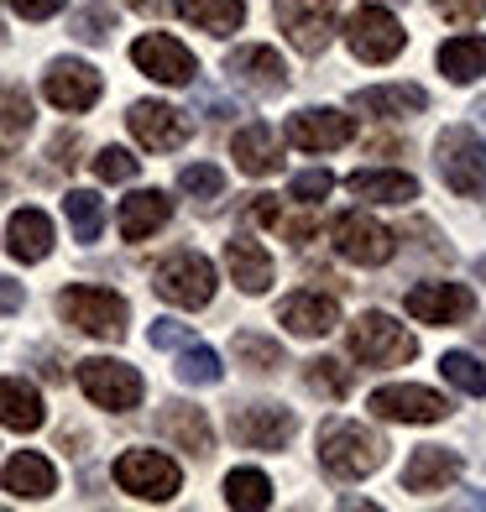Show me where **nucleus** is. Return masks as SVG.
<instances>
[{"label":"nucleus","instance_id":"nucleus-52","mask_svg":"<svg viewBox=\"0 0 486 512\" xmlns=\"http://www.w3.org/2000/svg\"><path fill=\"white\" fill-rule=\"evenodd\" d=\"M476 277H481V283H486V256H481V262H476Z\"/></svg>","mask_w":486,"mask_h":512},{"label":"nucleus","instance_id":"nucleus-23","mask_svg":"<svg viewBox=\"0 0 486 512\" xmlns=\"http://www.w3.org/2000/svg\"><path fill=\"white\" fill-rule=\"evenodd\" d=\"M6 251L27 267L48 262L53 256V220L42 215V209H16V215L6 220Z\"/></svg>","mask_w":486,"mask_h":512},{"label":"nucleus","instance_id":"nucleus-25","mask_svg":"<svg viewBox=\"0 0 486 512\" xmlns=\"http://www.w3.org/2000/svg\"><path fill=\"white\" fill-rule=\"evenodd\" d=\"M168 220H173V199L162 189H136L131 199H121V215H115V225H121L126 241H147Z\"/></svg>","mask_w":486,"mask_h":512},{"label":"nucleus","instance_id":"nucleus-16","mask_svg":"<svg viewBox=\"0 0 486 512\" xmlns=\"http://www.w3.org/2000/svg\"><path fill=\"white\" fill-rule=\"evenodd\" d=\"M403 309L419 324H466L476 314V293L466 283H419L408 288Z\"/></svg>","mask_w":486,"mask_h":512},{"label":"nucleus","instance_id":"nucleus-46","mask_svg":"<svg viewBox=\"0 0 486 512\" xmlns=\"http://www.w3.org/2000/svg\"><path fill=\"white\" fill-rule=\"evenodd\" d=\"M11 11H16L21 21H48V16L63 11V0H11Z\"/></svg>","mask_w":486,"mask_h":512},{"label":"nucleus","instance_id":"nucleus-26","mask_svg":"<svg viewBox=\"0 0 486 512\" xmlns=\"http://www.w3.org/2000/svg\"><path fill=\"white\" fill-rule=\"evenodd\" d=\"M225 267H230V277H236V288L251 293V298L272 288V256L262 251V241H251V236L225 241Z\"/></svg>","mask_w":486,"mask_h":512},{"label":"nucleus","instance_id":"nucleus-32","mask_svg":"<svg viewBox=\"0 0 486 512\" xmlns=\"http://www.w3.org/2000/svg\"><path fill=\"white\" fill-rule=\"evenodd\" d=\"M225 502L236 512H267L272 507V481L262 471H251V465H241V471L225 476Z\"/></svg>","mask_w":486,"mask_h":512},{"label":"nucleus","instance_id":"nucleus-38","mask_svg":"<svg viewBox=\"0 0 486 512\" xmlns=\"http://www.w3.org/2000/svg\"><path fill=\"white\" fill-rule=\"evenodd\" d=\"M439 371H445V382L460 387L466 398H486V366L471 351H445L439 356Z\"/></svg>","mask_w":486,"mask_h":512},{"label":"nucleus","instance_id":"nucleus-14","mask_svg":"<svg viewBox=\"0 0 486 512\" xmlns=\"http://www.w3.org/2000/svg\"><path fill=\"white\" fill-rule=\"evenodd\" d=\"M366 408H372L377 418H387V424H439V418L450 413V403L439 398L434 387H377L372 398H366Z\"/></svg>","mask_w":486,"mask_h":512},{"label":"nucleus","instance_id":"nucleus-29","mask_svg":"<svg viewBox=\"0 0 486 512\" xmlns=\"http://www.w3.org/2000/svg\"><path fill=\"white\" fill-rule=\"evenodd\" d=\"M178 16L183 21H194L199 32H210V37H230V32H241V21H246V0H173Z\"/></svg>","mask_w":486,"mask_h":512},{"label":"nucleus","instance_id":"nucleus-31","mask_svg":"<svg viewBox=\"0 0 486 512\" xmlns=\"http://www.w3.org/2000/svg\"><path fill=\"white\" fill-rule=\"evenodd\" d=\"M434 63L450 84H476L486 74V37H450L445 48L434 53Z\"/></svg>","mask_w":486,"mask_h":512},{"label":"nucleus","instance_id":"nucleus-36","mask_svg":"<svg viewBox=\"0 0 486 512\" xmlns=\"http://www.w3.org/2000/svg\"><path fill=\"white\" fill-rule=\"evenodd\" d=\"M173 371H178V382H183V387H215V382L225 377L220 356L210 351V345H199V340H189V345H183Z\"/></svg>","mask_w":486,"mask_h":512},{"label":"nucleus","instance_id":"nucleus-49","mask_svg":"<svg viewBox=\"0 0 486 512\" xmlns=\"http://www.w3.org/2000/svg\"><path fill=\"white\" fill-rule=\"evenodd\" d=\"M48 152H53V162H58V168H74V162H79V157H74V152H79V136H68V131H63V136H58V142H53Z\"/></svg>","mask_w":486,"mask_h":512},{"label":"nucleus","instance_id":"nucleus-22","mask_svg":"<svg viewBox=\"0 0 486 512\" xmlns=\"http://www.w3.org/2000/svg\"><path fill=\"white\" fill-rule=\"evenodd\" d=\"M0 486H6L11 497H21V502H42V497L58 492V471H53L48 455L16 450V455L6 460V471H0Z\"/></svg>","mask_w":486,"mask_h":512},{"label":"nucleus","instance_id":"nucleus-28","mask_svg":"<svg viewBox=\"0 0 486 512\" xmlns=\"http://www.w3.org/2000/svg\"><path fill=\"white\" fill-rule=\"evenodd\" d=\"M351 194L366 204H408L419 199V178L392 173V168H366V173H351Z\"/></svg>","mask_w":486,"mask_h":512},{"label":"nucleus","instance_id":"nucleus-51","mask_svg":"<svg viewBox=\"0 0 486 512\" xmlns=\"http://www.w3.org/2000/svg\"><path fill=\"white\" fill-rule=\"evenodd\" d=\"M471 115H476V126H481V131H486V95H481V100H476V110H471Z\"/></svg>","mask_w":486,"mask_h":512},{"label":"nucleus","instance_id":"nucleus-40","mask_svg":"<svg viewBox=\"0 0 486 512\" xmlns=\"http://www.w3.org/2000/svg\"><path fill=\"white\" fill-rule=\"evenodd\" d=\"M110 27H115L110 0H84V6L74 11V21H68V32H74L79 42H110Z\"/></svg>","mask_w":486,"mask_h":512},{"label":"nucleus","instance_id":"nucleus-33","mask_svg":"<svg viewBox=\"0 0 486 512\" xmlns=\"http://www.w3.org/2000/svg\"><path fill=\"white\" fill-rule=\"evenodd\" d=\"M63 215H68V225H74V241H100V230H105V204H100V194H89V189H68V199H63Z\"/></svg>","mask_w":486,"mask_h":512},{"label":"nucleus","instance_id":"nucleus-45","mask_svg":"<svg viewBox=\"0 0 486 512\" xmlns=\"http://www.w3.org/2000/svg\"><path fill=\"white\" fill-rule=\"evenodd\" d=\"M434 11L445 21H455V27H471V21L486 16V0H434Z\"/></svg>","mask_w":486,"mask_h":512},{"label":"nucleus","instance_id":"nucleus-18","mask_svg":"<svg viewBox=\"0 0 486 512\" xmlns=\"http://www.w3.org/2000/svg\"><path fill=\"white\" fill-rule=\"evenodd\" d=\"M225 74L246 84L251 95H283L288 89V68L283 58H277L272 48H262V42H246V48H230L225 53Z\"/></svg>","mask_w":486,"mask_h":512},{"label":"nucleus","instance_id":"nucleus-41","mask_svg":"<svg viewBox=\"0 0 486 512\" xmlns=\"http://www.w3.org/2000/svg\"><path fill=\"white\" fill-rule=\"evenodd\" d=\"M178 189L189 194V199H204V204H210V199L225 194V173L215 168V162H189V168L178 173Z\"/></svg>","mask_w":486,"mask_h":512},{"label":"nucleus","instance_id":"nucleus-30","mask_svg":"<svg viewBox=\"0 0 486 512\" xmlns=\"http://www.w3.org/2000/svg\"><path fill=\"white\" fill-rule=\"evenodd\" d=\"M356 110H366V115H419L424 105H429V95L419 84H377V89H356V100H351Z\"/></svg>","mask_w":486,"mask_h":512},{"label":"nucleus","instance_id":"nucleus-39","mask_svg":"<svg viewBox=\"0 0 486 512\" xmlns=\"http://www.w3.org/2000/svg\"><path fill=\"white\" fill-rule=\"evenodd\" d=\"M32 131V100L21 89H0V147L21 142Z\"/></svg>","mask_w":486,"mask_h":512},{"label":"nucleus","instance_id":"nucleus-24","mask_svg":"<svg viewBox=\"0 0 486 512\" xmlns=\"http://www.w3.org/2000/svg\"><path fill=\"white\" fill-rule=\"evenodd\" d=\"M455 476H460V455L439 450V445H419L408 455V465H403V486H408V492H419V497L445 492V486H455Z\"/></svg>","mask_w":486,"mask_h":512},{"label":"nucleus","instance_id":"nucleus-8","mask_svg":"<svg viewBox=\"0 0 486 512\" xmlns=\"http://www.w3.org/2000/svg\"><path fill=\"white\" fill-rule=\"evenodd\" d=\"M115 486L131 492L136 502H173L183 486V471L162 450H126L115 460Z\"/></svg>","mask_w":486,"mask_h":512},{"label":"nucleus","instance_id":"nucleus-7","mask_svg":"<svg viewBox=\"0 0 486 512\" xmlns=\"http://www.w3.org/2000/svg\"><path fill=\"white\" fill-rule=\"evenodd\" d=\"M272 16H277V27H283V37L293 42L298 53L319 58L335 42L340 0H272Z\"/></svg>","mask_w":486,"mask_h":512},{"label":"nucleus","instance_id":"nucleus-3","mask_svg":"<svg viewBox=\"0 0 486 512\" xmlns=\"http://www.w3.org/2000/svg\"><path fill=\"white\" fill-rule=\"evenodd\" d=\"M434 168L445 178V189H455L460 199H471L486 189V147L471 126H445L434 142Z\"/></svg>","mask_w":486,"mask_h":512},{"label":"nucleus","instance_id":"nucleus-12","mask_svg":"<svg viewBox=\"0 0 486 512\" xmlns=\"http://www.w3.org/2000/svg\"><path fill=\"white\" fill-rule=\"evenodd\" d=\"M131 63L142 68L147 79H157V84H194V74H199L194 53L183 48L178 37H168V32L136 37V42H131Z\"/></svg>","mask_w":486,"mask_h":512},{"label":"nucleus","instance_id":"nucleus-9","mask_svg":"<svg viewBox=\"0 0 486 512\" xmlns=\"http://www.w3.org/2000/svg\"><path fill=\"white\" fill-rule=\"evenodd\" d=\"M345 42H351V53L361 63H392L408 48V32L387 6H356L351 21H345Z\"/></svg>","mask_w":486,"mask_h":512},{"label":"nucleus","instance_id":"nucleus-21","mask_svg":"<svg viewBox=\"0 0 486 512\" xmlns=\"http://www.w3.org/2000/svg\"><path fill=\"white\" fill-rule=\"evenodd\" d=\"M230 157H236V168L246 178H272L283 168V142H277V131L267 121H251L236 131V142H230Z\"/></svg>","mask_w":486,"mask_h":512},{"label":"nucleus","instance_id":"nucleus-42","mask_svg":"<svg viewBox=\"0 0 486 512\" xmlns=\"http://www.w3.org/2000/svg\"><path fill=\"white\" fill-rule=\"evenodd\" d=\"M136 168H142V162H136L126 147H100V157H95L100 183H126V178H136Z\"/></svg>","mask_w":486,"mask_h":512},{"label":"nucleus","instance_id":"nucleus-4","mask_svg":"<svg viewBox=\"0 0 486 512\" xmlns=\"http://www.w3.org/2000/svg\"><path fill=\"white\" fill-rule=\"evenodd\" d=\"M351 356L361 361V366H372V371H387V366H403V361H413L419 356V340H413L408 330L392 314H361L356 324H351Z\"/></svg>","mask_w":486,"mask_h":512},{"label":"nucleus","instance_id":"nucleus-43","mask_svg":"<svg viewBox=\"0 0 486 512\" xmlns=\"http://www.w3.org/2000/svg\"><path fill=\"white\" fill-rule=\"evenodd\" d=\"M147 340L157 345V351H183V345L194 340V324H178V319H152Z\"/></svg>","mask_w":486,"mask_h":512},{"label":"nucleus","instance_id":"nucleus-20","mask_svg":"<svg viewBox=\"0 0 486 512\" xmlns=\"http://www.w3.org/2000/svg\"><path fill=\"white\" fill-rule=\"evenodd\" d=\"M157 434H162V439H173L178 450L199 455V460L215 450V429H210V418H204V408H194V403H162V413H157Z\"/></svg>","mask_w":486,"mask_h":512},{"label":"nucleus","instance_id":"nucleus-44","mask_svg":"<svg viewBox=\"0 0 486 512\" xmlns=\"http://www.w3.org/2000/svg\"><path fill=\"white\" fill-rule=\"evenodd\" d=\"M330 189H335V173H324V168H309V173L293 178V199L298 204H319Z\"/></svg>","mask_w":486,"mask_h":512},{"label":"nucleus","instance_id":"nucleus-5","mask_svg":"<svg viewBox=\"0 0 486 512\" xmlns=\"http://www.w3.org/2000/svg\"><path fill=\"white\" fill-rule=\"evenodd\" d=\"M152 288H157V298H168L173 309H204L215 298V262L199 251H173L168 262H157Z\"/></svg>","mask_w":486,"mask_h":512},{"label":"nucleus","instance_id":"nucleus-6","mask_svg":"<svg viewBox=\"0 0 486 512\" xmlns=\"http://www.w3.org/2000/svg\"><path fill=\"white\" fill-rule=\"evenodd\" d=\"M79 387H84V398L95 403V408H110V413H131L136 403H142V371L126 366V361H115V356H89L79 361Z\"/></svg>","mask_w":486,"mask_h":512},{"label":"nucleus","instance_id":"nucleus-47","mask_svg":"<svg viewBox=\"0 0 486 512\" xmlns=\"http://www.w3.org/2000/svg\"><path fill=\"white\" fill-rule=\"evenodd\" d=\"M199 110L210 115V121H230V115H241V110L230 105L225 95H215V89H199Z\"/></svg>","mask_w":486,"mask_h":512},{"label":"nucleus","instance_id":"nucleus-19","mask_svg":"<svg viewBox=\"0 0 486 512\" xmlns=\"http://www.w3.org/2000/svg\"><path fill=\"white\" fill-rule=\"evenodd\" d=\"M277 324L298 340H319L340 324V309H335V298H324V293H288L283 304H277Z\"/></svg>","mask_w":486,"mask_h":512},{"label":"nucleus","instance_id":"nucleus-15","mask_svg":"<svg viewBox=\"0 0 486 512\" xmlns=\"http://www.w3.org/2000/svg\"><path fill=\"white\" fill-rule=\"evenodd\" d=\"M126 126L136 136V147H147V152H178L189 142V115H178L162 100H136L126 110Z\"/></svg>","mask_w":486,"mask_h":512},{"label":"nucleus","instance_id":"nucleus-50","mask_svg":"<svg viewBox=\"0 0 486 512\" xmlns=\"http://www.w3.org/2000/svg\"><path fill=\"white\" fill-rule=\"evenodd\" d=\"M126 6H131V11H142V16H157L162 6H168V0H126Z\"/></svg>","mask_w":486,"mask_h":512},{"label":"nucleus","instance_id":"nucleus-11","mask_svg":"<svg viewBox=\"0 0 486 512\" xmlns=\"http://www.w3.org/2000/svg\"><path fill=\"white\" fill-rule=\"evenodd\" d=\"M298 429V418L283 403H241L230 408V439L246 450H283Z\"/></svg>","mask_w":486,"mask_h":512},{"label":"nucleus","instance_id":"nucleus-35","mask_svg":"<svg viewBox=\"0 0 486 512\" xmlns=\"http://www.w3.org/2000/svg\"><path fill=\"white\" fill-rule=\"evenodd\" d=\"M351 366L345 361H335V356H314V361H304V387L309 392H319V398H330V403H340L345 392H351Z\"/></svg>","mask_w":486,"mask_h":512},{"label":"nucleus","instance_id":"nucleus-48","mask_svg":"<svg viewBox=\"0 0 486 512\" xmlns=\"http://www.w3.org/2000/svg\"><path fill=\"white\" fill-rule=\"evenodd\" d=\"M21 304H27V288L11 283V277H0V314H16Z\"/></svg>","mask_w":486,"mask_h":512},{"label":"nucleus","instance_id":"nucleus-37","mask_svg":"<svg viewBox=\"0 0 486 512\" xmlns=\"http://www.w3.org/2000/svg\"><path fill=\"white\" fill-rule=\"evenodd\" d=\"M230 351H236V361L246 371H257V377H267V371L283 366V345H277L272 335H257V330H241L236 340H230Z\"/></svg>","mask_w":486,"mask_h":512},{"label":"nucleus","instance_id":"nucleus-27","mask_svg":"<svg viewBox=\"0 0 486 512\" xmlns=\"http://www.w3.org/2000/svg\"><path fill=\"white\" fill-rule=\"evenodd\" d=\"M42 392L21 377H0V424L16 434H37L42 429Z\"/></svg>","mask_w":486,"mask_h":512},{"label":"nucleus","instance_id":"nucleus-17","mask_svg":"<svg viewBox=\"0 0 486 512\" xmlns=\"http://www.w3.org/2000/svg\"><path fill=\"white\" fill-rule=\"evenodd\" d=\"M288 142L298 152H340L356 142V115L345 110H298L288 121Z\"/></svg>","mask_w":486,"mask_h":512},{"label":"nucleus","instance_id":"nucleus-2","mask_svg":"<svg viewBox=\"0 0 486 512\" xmlns=\"http://www.w3.org/2000/svg\"><path fill=\"white\" fill-rule=\"evenodd\" d=\"M58 314H63V324H74L79 335H95V340H126V324H131L126 298L110 293V288H95V283L63 288Z\"/></svg>","mask_w":486,"mask_h":512},{"label":"nucleus","instance_id":"nucleus-10","mask_svg":"<svg viewBox=\"0 0 486 512\" xmlns=\"http://www.w3.org/2000/svg\"><path fill=\"white\" fill-rule=\"evenodd\" d=\"M330 236H335V251L345 256V262H356V267H387L392 251H398V236H392L382 220L361 215V209L340 215Z\"/></svg>","mask_w":486,"mask_h":512},{"label":"nucleus","instance_id":"nucleus-13","mask_svg":"<svg viewBox=\"0 0 486 512\" xmlns=\"http://www.w3.org/2000/svg\"><path fill=\"white\" fill-rule=\"evenodd\" d=\"M100 89H105V79L84 58H53L48 74H42V95H48V105H58L68 115L89 110V105L100 100Z\"/></svg>","mask_w":486,"mask_h":512},{"label":"nucleus","instance_id":"nucleus-1","mask_svg":"<svg viewBox=\"0 0 486 512\" xmlns=\"http://www.w3.org/2000/svg\"><path fill=\"white\" fill-rule=\"evenodd\" d=\"M387 460V439L366 424H351V418H330L319 429V465L330 471L335 481H361L382 471Z\"/></svg>","mask_w":486,"mask_h":512},{"label":"nucleus","instance_id":"nucleus-53","mask_svg":"<svg viewBox=\"0 0 486 512\" xmlns=\"http://www.w3.org/2000/svg\"><path fill=\"white\" fill-rule=\"evenodd\" d=\"M481 345H486V324H481Z\"/></svg>","mask_w":486,"mask_h":512},{"label":"nucleus","instance_id":"nucleus-34","mask_svg":"<svg viewBox=\"0 0 486 512\" xmlns=\"http://www.w3.org/2000/svg\"><path fill=\"white\" fill-rule=\"evenodd\" d=\"M251 220H262V225H272V230H283L288 241H309L314 230H319L314 215H288V209L277 204L272 194H251Z\"/></svg>","mask_w":486,"mask_h":512}]
</instances>
